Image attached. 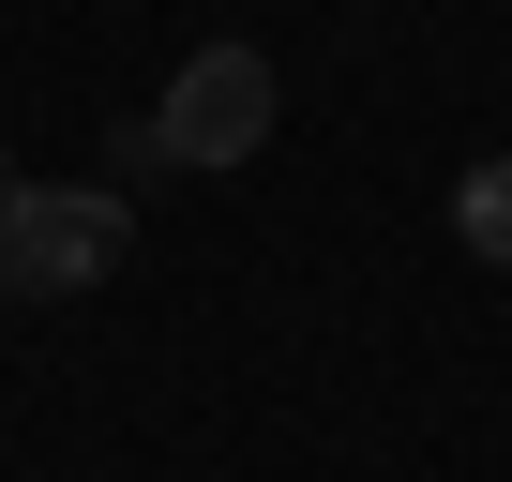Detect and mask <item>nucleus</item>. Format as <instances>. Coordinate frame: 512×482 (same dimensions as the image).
<instances>
[{"instance_id":"obj_1","label":"nucleus","mask_w":512,"mask_h":482,"mask_svg":"<svg viewBox=\"0 0 512 482\" xmlns=\"http://www.w3.org/2000/svg\"><path fill=\"white\" fill-rule=\"evenodd\" d=\"M121 241H136L121 181H0V287H16V302H76V287H106Z\"/></svg>"},{"instance_id":"obj_4","label":"nucleus","mask_w":512,"mask_h":482,"mask_svg":"<svg viewBox=\"0 0 512 482\" xmlns=\"http://www.w3.org/2000/svg\"><path fill=\"white\" fill-rule=\"evenodd\" d=\"M106 166H121V181H181V151H166V121H121V136H106Z\"/></svg>"},{"instance_id":"obj_2","label":"nucleus","mask_w":512,"mask_h":482,"mask_svg":"<svg viewBox=\"0 0 512 482\" xmlns=\"http://www.w3.org/2000/svg\"><path fill=\"white\" fill-rule=\"evenodd\" d=\"M272 106H287V91H272V61H256V46H196V61L166 76V106H151V121H166V151H181V166H256Z\"/></svg>"},{"instance_id":"obj_3","label":"nucleus","mask_w":512,"mask_h":482,"mask_svg":"<svg viewBox=\"0 0 512 482\" xmlns=\"http://www.w3.org/2000/svg\"><path fill=\"white\" fill-rule=\"evenodd\" d=\"M452 241H467V257H512V151L452 181Z\"/></svg>"}]
</instances>
